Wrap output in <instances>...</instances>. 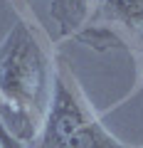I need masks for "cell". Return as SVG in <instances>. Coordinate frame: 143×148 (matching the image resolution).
Returning <instances> with one entry per match:
<instances>
[{"label":"cell","mask_w":143,"mask_h":148,"mask_svg":"<svg viewBox=\"0 0 143 148\" xmlns=\"http://www.w3.org/2000/svg\"><path fill=\"white\" fill-rule=\"evenodd\" d=\"M37 148H128L96 119L79 84L64 67L54 69L52 96Z\"/></svg>","instance_id":"obj_2"},{"label":"cell","mask_w":143,"mask_h":148,"mask_svg":"<svg viewBox=\"0 0 143 148\" xmlns=\"http://www.w3.org/2000/svg\"><path fill=\"white\" fill-rule=\"evenodd\" d=\"M0 143H3V148H25L20 141H17V138L10 136V131H8L3 123H0Z\"/></svg>","instance_id":"obj_4"},{"label":"cell","mask_w":143,"mask_h":148,"mask_svg":"<svg viewBox=\"0 0 143 148\" xmlns=\"http://www.w3.org/2000/svg\"><path fill=\"white\" fill-rule=\"evenodd\" d=\"M54 67L30 25L17 22L0 42V123L25 146L37 138L52 96Z\"/></svg>","instance_id":"obj_1"},{"label":"cell","mask_w":143,"mask_h":148,"mask_svg":"<svg viewBox=\"0 0 143 148\" xmlns=\"http://www.w3.org/2000/svg\"><path fill=\"white\" fill-rule=\"evenodd\" d=\"M101 12L104 17L133 30L143 27V0H101Z\"/></svg>","instance_id":"obj_3"},{"label":"cell","mask_w":143,"mask_h":148,"mask_svg":"<svg viewBox=\"0 0 143 148\" xmlns=\"http://www.w3.org/2000/svg\"><path fill=\"white\" fill-rule=\"evenodd\" d=\"M0 148H3V143H0Z\"/></svg>","instance_id":"obj_5"}]
</instances>
